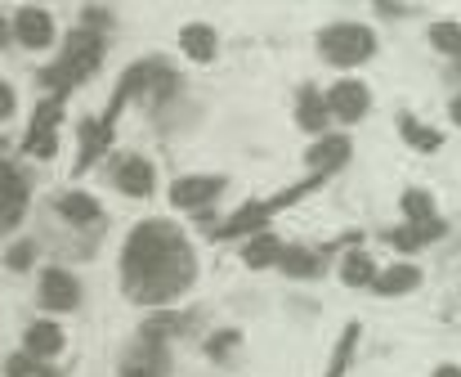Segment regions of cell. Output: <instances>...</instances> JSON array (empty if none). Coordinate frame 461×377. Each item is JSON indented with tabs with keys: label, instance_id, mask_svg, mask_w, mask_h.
Wrapping results in <instances>:
<instances>
[{
	"label": "cell",
	"instance_id": "4dcf8cb0",
	"mask_svg": "<svg viewBox=\"0 0 461 377\" xmlns=\"http://www.w3.org/2000/svg\"><path fill=\"white\" fill-rule=\"evenodd\" d=\"M435 377H461V369H457V364H439V369H435Z\"/></svg>",
	"mask_w": 461,
	"mask_h": 377
},
{
	"label": "cell",
	"instance_id": "7c38bea8",
	"mask_svg": "<svg viewBox=\"0 0 461 377\" xmlns=\"http://www.w3.org/2000/svg\"><path fill=\"white\" fill-rule=\"evenodd\" d=\"M421 283V270L417 265H390V270H381L376 279H372V288L381 292V297H403V292H412Z\"/></svg>",
	"mask_w": 461,
	"mask_h": 377
},
{
	"label": "cell",
	"instance_id": "44dd1931",
	"mask_svg": "<svg viewBox=\"0 0 461 377\" xmlns=\"http://www.w3.org/2000/svg\"><path fill=\"white\" fill-rule=\"evenodd\" d=\"M399 126H403V140H408L412 149H421V153H435V149L444 144V135H439V131H430V126H421L417 117H403Z\"/></svg>",
	"mask_w": 461,
	"mask_h": 377
},
{
	"label": "cell",
	"instance_id": "5bb4252c",
	"mask_svg": "<svg viewBox=\"0 0 461 377\" xmlns=\"http://www.w3.org/2000/svg\"><path fill=\"white\" fill-rule=\"evenodd\" d=\"M27 351H32L36 360L59 355V351H63V328H59V324H50V319L32 324V328H27Z\"/></svg>",
	"mask_w": 461,
	"mask_h": 377
},
{
	"label": "cell",
	"instance_id": "7402d4cb",
	"mask_svg": "<svg viewBox=\"0 0 461 377\" xmlns=\"http://www.w3.org/2000/svg\"><path fill=\"white\" fill-rule=\"evenodd\" d=\"M403 216H408L412 225H426V220H435V202H430V193H421V188H408V193H403Z\"/></svg>",
	"mask_w": 461,
	"mask_h": 377
},
{
	"label": "cell",
	"instance_id": "f546056e",
	"mask_svg": "<svg viewBox=\"0 0 461 377\" xmlns=\"http://www.w3.org/2000/svg\"><path fill=\"white\" fill-rule=\"evenodd\" d=\"M9 373H14V377H27V373H32V360H14V364H9Z\"/></svg>",
	"mask_w": 461,
	"mask_h": 377
},
{
	"label": "cell",
	"instance_id": "ac0fdd59",
	"mask_svg": "<svg viewBox=\"0 0 461 377\" xmlns=\"http://www.w3.org/2000/svg\"><path fill=\"white\" fill-rule=\"evenodd\" d=\"M340 279H345L349 288H367V283L376 279L372 256H367V252H349V256H345V265H340Z\"/></svg>",
	"mask_w": 461,
	"mask_h": 377
},
{
	"label": "cell",
	"instance_id": "83f0119b",
	"mask_svg": "<svg viewBox=\"0 0 461 377\" xmlns=\"http://www.w3.org/2000/svg\"><path fill=\"white\" fill-rule=\"evenodd\" d=\"M9 265H14V270H27V265H32V247H27V243H18V247L9 252Z\"/></svg>",
	"mask_w": 461,
	"mask_h": 377
},
{
	"label": "cell",
	"instance_id": "9a60e30c",
	"mask_svg": "<svg viewBox=\"0 0 461 377\" xmlns=\"http://www.w3.org/2000/svg\"><path fill=\"white\" fill-rule=\"evenodd\" d=\"M278 256H283V243H278L274 234H256V238L247 243V252H242V261H247L251 270H265V265H278Z\"/></svg>",
	"mask_w": 461,
	"mask_h": 377
},
{
	"label": "cell",
	"instance_id": "cb8c5ba5",
	"mask_svg": "<svg viewBox=\"0 0 461 377\" xmlns=\"http://www.w3.org/2000/svg\"><path fill=\"white\" fill-rule=\"evenodd\" d=\"M54 149H59L54 131H27V153L32 158H54Z\"/></svg>",
	"mask_w": 461,
	"mask_h": 377
},
{
	"label": "cell",
	"instance_id": "5b68a950",
	"mask_svg": "<svg viewBox=\"0 0 461 377\" xmlns=\"http://www.w3.org/2000/svg\"><path fill=\"white\" fill-rule=\"evenodd\" d=\"M220 193H224V180H220V176H184V180H175V185H170V202H175V207L197 211V207L215 202Z\"/></svg>",
	"mask_w": 461,
	"mask_h": 377
},
{
	"label": "cell",
	"instance_id": "603a6c76",
	"mask_svg": "<svg viewBox=\"0 0 461 377\" xmlns=\"http://www.w3.org/2000/svg\"><path fill=\"white\" fill-rule=\"evenodd\" d=\"M430 45L444 50V54H453V59H461V27L457 23H435L430 27Z\"/></svg>",
	"mask_w": 461,
	"mask_h": 377
},
{
	"label": "cell",
	"instance_id": "484cf974",
	"mask_svg": "<svg viewBox=\"0 0 461 377\" xmlns=\"http://www.w3.org/2000/svg\"><path fill=\"white\" fill-rule=\"evenodd\" d=\"M390 243H394V247H403V252L421 247V238H417V229H412V225H408V229H394V234H390Z\"/></svg>",
	"mask_w": 461,
	"mask_h": 377
},
{
	"label": "cell",
	"instance_id": "e0dca14e",
	"mask_svg": "<svg viewBox=\"0 0 461 377\" xmlns=\"http://www.w3.org/2000/svg\"><path fill=\"white\" fill-rule=\"evenodd\" d=\"M59 211L72 220V225H95L99 220V202L90 193H63L59 198Z\"/></svg>",
	"mask_w": 461,
	"mask_h": 377
},
{
	"label": "cell",
	"instance_id": "7a4b0ae2",
	"mask_svg": "<svg viewBox=\"0 0 461 377\" xmlns=\"http://www.w3.org/2000/svg\"><path fill=\"white\" fill-rule=\"evenodd\" d=\"M99 59H104V36H99V32H72L63 59L45 72V86H54V90L81 86V81L99 68Z\"/></svg>",
	"mask_w": 461,
	"mask_h": 377
},
{
	"label": "cell",
	"instance_id": "6da1fadb",
	"mask_svg": "<svg viewBox=\"0 0 461 377\" xmlns=\"http://www.w3.org/2000/svg\"><path fill=\"white\" fill-rule=\"evenodd\" d=\"M122 279H126L131 301H144V306L175 301L197 279V261H193L188 238L175 225H166V220H144L126 238Z\"/></svg>",
	"mask_w": 461,
	"mask_h": 377
},
{
	"label": "cell",
	"instance_id": "4316f807",
	"mask_svg": "<svg viewBox=\"0 0 461 377\" xmlns=\"http://www.w3.org/2000/svg\"><path fill=\"white\" fill-rule=\"evenodd\" d=\"M238 346V333H220V337H211V355H229Z\"/></svg>",
	"mask_w": 461,
	"mask_h": 377
},
{
	"label": "cell",
	"instance_id": "277c9868",
	"mask_svg": "<svg viewBox=\"0 0 461 377\" xmlns=\"http://www.w3.org/2000/svg\"><path fill=\"white\" fill-rule=\"evenodd\" d=\"M327 113L331 117H340V122H358L363 113H367V104H372V95H367V86L363 81H336L331 90H327Z\"/></svg>",
	"mask_w": 461,
	"mask_h": 377
},
{
	"label": "cell",
	"instance_id": "1f68e13d",
	"mask_svg": "<svg viewBox=\"0 0 461 377\" xmlns=\"http://www.w3.org/2000/svg\"><path fill=\"white\" fill-rule=\"evenodd\" d=\"M453 122H457V126H461V95H457V99H453Z\"/></svg>",
	"mask_w": 461,
	"mask_h": 377
},
{
	"label": "cell",
	"instance_id": "3957f363",
	"mask_svg": "<svg viewBox=\"0 0 461 377\" xmlns=\"http://www.w3.org/2000/svg\"><path fill=\"white\" fill-rule=\"evenodd\" d=\"M318 50H322V59L336 63V68H358L363 59H372L376 36H372V27H363V23H331V27L318 36Z\"/></svg>",
	"mask_w": 461,
	"mask_h": 377
},
{
	"label": "cell",
	"instance_id": "d4e9b609",
	"mask_svg": "<svg viewBox=\"0 0 461 377\" xmlns=\"http://www.w3.org/2000/svg\"><path fill=\"white\" fill-rule=\"evenodd\" d=\"M59 117H63V104H59V99H45V104L36 108V117H32V131H54Z\"/></svg>",
	"mask_w": 461,
	"mask_h": 377
},
{
	"label": "cell",
	"instance_id": "9c48e42d",
	"mask_svg": "<svg viewBox=\"0 0 461 377\" xmlns=\"http://www.w3.org/2000/svg\"><path fill=\"white\" fill-rule=\"evenodd\" d=\"M349 162V140L345 135H322L313 149H309V167L318 171V176H327V171H336V167H345Z\"/></svg>",
	"mask_w": 461,
	"mask_h": 377
},
{
	"label": "cell",
	"instance_id": "52a82bcc",
	"mask_svg": "<svg viewBox=\"0 0 461 377\" xmlns=\"http://www.w3.org/2000/svg\"><path fill=\"white\" fill-rule=\"evenodd\" d=\"M41 301L50 310H72L81 301V288H77V279L68 270H45L41 274Z\"/></svg>",
	"mask_w": 461,
	"mask_h": 377
},
{
	"label": "cell",
	"instance_id": "8992f818",
	"mask_svg": "<svg viewBox=\"0 0 461 377\" xmlns=\"http://www.w3.org/2000/svg\"><path fill=\"white\" fill-rule=\"evenodd\" d=\"M14 36L27 45V50H45L54 41V18L45 9H18L14 14Z\"/></svg>",
	"mask_w": 461,
	"mask_h": 377
},
{
	"label": "cell",
	"instance_id": "d6986e66",
	"mask_svg": "<svg viewBox=\"0 0 461 377\" xmlns=\"http://www.w3.org/2000/svg\"><path fill=\"white\" fill-rule=\"evenodd\" d=\"M278 265H283L292 279H309V274H318V270H322V261H318L313 252H305V247H283Z\"/></svg>",
	"mask_w": 461,
	"mask_h": 377
},
{
	"label": "cell",
	"instance_id": "f1b7e54d",
	"mask_svg": "<svg viewBox=\"0 0 461 377\" xmlns=\"http://www.w3.org/2000/svg\"><path fill=\"white\" fill-rule=\"evenodd\" d=\"M5 117H14V86L0 81V122H5Z\"/></svg>",
	"mask_w": 461,
	"mask_h": 377
},
{
	"label": "cell",
	"instance_id": "8fae6325",
	"mask_svg": "<svg viewBox=\"0 0 461 377\" xmlns=\"http://www.w3.org/2000/svg\"><path fill=\"white\" fill-rule=\"evenodd\" d=\"M179 50H184L193 63H211V59H215V32H211L206 23H188V27L179 32Z\"/></svg>",
	"mask_w": 461,
	"mask_h": 377
},
{
	"label": "cell",
	"instance_id": "2e32d148",
	"mask_svg": "<svg viewBox=\"0 0 461 377\" xmlns=\"http://www.w3.org/2000/svg\"><path fill=\"white\" fill-rule=\"evenodd\" d=\"M81 140H86V144H81V167H90V162L113 144V126H108V122H86V126H81Z\"/></svg>",
	"mask_w": 461,
	"mask_h": 377
},
{
	"label": "cell",
	"instance_id": "4fadbf2b",
	"mask_svg": "<svg viewBox=\"0 0 461 377\" xmlns=\"http://www.w3.org/2000/svg\"><path fill=\"white\" fill-rule=\"evenodd\" d=\"M122 377H166V355H161V342H157V337H144V351L126 360Z\"/></svg>",
	"mask_w": 461,
	"mask_h": 377
},
{
	"label": "cell",
	"instance_id": "ffe728a7",
	"mask_svg": "<svg viewBox=\"0 0 461 377\" xmlns=\"http://www.w3.org/2000/svg\"><path fill=\"white\" fill-rule=\"evenodd\" d=\"M296 117H301V126L313 131V135L327 126V104H322L318 90H301V113H296Z\"/></svg>",
	"mask_w": 461,
	"mask_h": 377
},
{
	"label": "cell",
	"instance_id": "ba28073f",
	"mask_svg": "<svg viewBox=\"0 0 461 377\" xmlns=\"http://www.w3.org/2000/svg\"><path fill=\"white\" fill-rule=\"evenodd\" d=\"M153 185H157L153 162H144V158H122V162H117V188H122V193H131V198H149Z\"/></svg>",
	"mask_w": 461,
	"mask_h": 377
},
{
	"label": "cell",
	"instance_id": "30bf717a",
	"mask_svg": "<svg viewBox=\"0 0 461 377\" xmlns=\"http://www.w3.org/2000/svg\"><path fill=\"white\" fill-rule=\"evenodd\" d=\"M274 211H269V202H247L242 211H233L220 229H215V238H238V234H256V229H265V220H269Z\"/></svg>",
	"mask_w": 461,
	"mask_h": 377
},
{
	"label": "cell",
	"instance_id": "d6a6232c",
	"mask_svg": "<svg viewBox=\"0 0 461 377\" xmlns=\"http://www.w3.org/2000/svg\"><path fill=\"white\" fill-rule=\"evenodd\" d=\"M0 32H5V27H0Z\"/></svg>",
	"mask_w": 461,
	"mask_h": 377
}]
</instances>
